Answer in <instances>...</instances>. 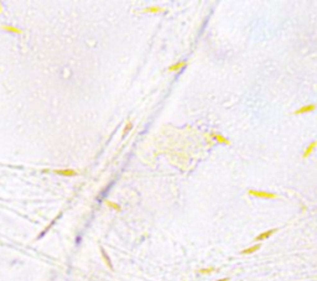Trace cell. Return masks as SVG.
<instances>
[{"label": "cell", "instance_id": "obj_1", "mask_svg": "<svg viewBox=\"0 0 317 281\" xmlns=\"http://www.w3.org/2000/svg\"><path fill=\"white\" fill-rule=\"evenodd\" d=\"M248 193L250 196L258 197V198H266V199H275L278 198V194L271 193V192H266V191H255V189H249Z\"/></svg>", "mask_w": 317, "mask_h": 281}, {"label": "cell", "instance_id": "obj_2", "mask_svg": "<svg viewBox=\"0 0 317 281\" xmlns=\"http://www.w3.org/2000/svg\"><path fill=\"white\" fill-rule=\"evenodd\" d=\"M53 174L60 176H66V177H73L78 175V172L72 169H57V170H53Z\"/></svg>", "mask_w": 317, "mask_h": 281}, {"label": "cell", "instance_id": "obj_3", "mask_svg": "<svg viewBox=\"0 0 317 281\" xmlns=\"http://www.w3.org/2000/svg\"><path fill=\"white\" fill-rule=\"evenodd\" d=\"M278 229L276 228H273V229H269V230H266V232H263V233H260L258 237H255V242H263V240H266L268 238H270L275 232H276Z\"/></svg>", "mask_w": 317, "mask_h": 281}, {"label": "cell", "instance_id": "obj_4", "mask_svg": "<svg viewBox=\"0 0 317 281\" xmlns=\"http://www.w3.org/2000/svg\"><path fill=\"white\" fill-rule=\"evenodd\" d=\"M1 29H2V30H5V31H7V32L15 34V35H22V34H24V31H22L21 29L16 27V26H10V25H2V26H1Z\"/></svg>", "mask_w": 317, "mask_h": 281}, {"label": "cell", "instance_id": "obj_5", "mask_svg": "<svg viewBox=\"0 0 317 281\" xmlns=\"http://www.w3.org/2000/svg\"><path fill=\"white\" fill-rule=\"evenodd\" d=\"M315 110V104H310V105H305V107H301L300 109L295 110L294 114L295 115H300V114H305V113H310V111H314Z\"/></svg>", "mask_w": 317, "mask_h": 281}, {"label": "cell", "instance_id": "obj_6", "mask_svg": "<svg viewBox=\"0 0 317 281\" xmlns=\"http://www.w3.org/2000/svg\"><path fill=\"white\" fill-rule=\"evenodd\" d=\"M101 253H102V256H103V259H104V261H106V266L110 269V270H113L114 268H113V264H111V260H110V258L108 256V254H106V252L104 250V248H101Z\"/></svg>", "mask_w": 317, "mask_h": 281}, {"label": "cell", "instance_id": "obj_7", "mask_svg": "<svg viewBox=\"0 0 317 281\" xmlns=\"http://www.w3.org/2000/svg\"><path fill=\"white\" fill-rule=\"evenodd\" d=\"M166 9L164 7H159V6H151V7H145L143 10V12H149V14H154V12H161V11H165Z\"/></svg>", "mask_w": 317, "mask_h": 281}, {"label": "cell", "instance_id": "obj_8", "mask_svg": "<svg viewBox=\"0 0 317 281\" xmlns=\"http://www.w3.org/2000/svg\"><path fill=\"white\" fill-rule=\"evenodd\" d=\"M259 249H260V244H255V245H253V247H250V248H247V249L242 250V254H243V255L253 254V253H255V252L259 250Z\"/></svg>", "mask_w": 317, "mask_h": 281}, {"label": "cell", "instance_id": "obj_9", "mask_svg": "<svg viewBox=\"0 0 317 281\" xmlns=\"http://www.w3.org/2000/svg\"><path fill=\"white\" fill-rule=\"evenodd\" d=\"M185 66H186V62H179V63H175V65H172L171 67H169L167 71H169V72H176V71L183 68Z\"/></svg>", "mask_w": 317, "mask_h": 281}, {"label": "cell", "instance_id": "obj_10", "mask_svg": "<svg viewBox=\"0 0 317 281\" xmlns=\"http://www.w3.org/2000/svg\"><path fill=\"white\" fill-rule=\"evenodd\" d=\"M212 136L218 141V143H220V144H227V145H229L230 144V141L228 140V139H225V138H223L222 135H219V134H215V133H213L212 134Z\"/></svg>", "mask_w": 317, "mask_h": 281}, {"label": "cell", "instance_id": "obj_11", "mask_svg": "<svg viewBox=\"0 0 317 281\" xmlns=\"http://www.w3.org/2000/svg\"><path fill=\"white\" fill-rule=\"evenodd\" d=\"M315 145H316V141H314V143H311L310 145H309V147L305 150V152H304V159H306V157H309L311 154H312V151L315 150Z\"/></svg>", "mask_w": 317, "mask_h": 281}, {"label": "cell", "instance_id": "obj_12", "mask_svg": "<svg viewBox=\"0 0 317 281\" xmlns=\"http://www.w3.org/2000/svg\"><path fill=\"white\" fill-rule=\"evenodd\" d=\"M58 217H60V214H58V215H57V217H56V218H55V219H53V220H52V222H51V223H50V224H48V225H47V227H46V228H45V229H43V230H42V232L40 233V234H38L37 239L42 238V237H43V235H45V234H46V233H47V232L50 230V228H51V227H52V225H53V224L56 223V220H57V218H58Z\"/></svg>", "mask_w": 317, "mask_h": 281}, {"label": "cell", "instance_id": "obj_13", "mask_svg": "<svg viewBox=\"0 0 317 281\" xmlns=\"http://www.w3.org/2000/svg\"><path fill=\"white\" fill-rule=\"evenodd\" d=\"M131 129H133V123H131V121H129V123L125 125L124 130H123V136H125V135L128 134V131H130Z\"/></svg>", "mask_w": 317, "mask_h": 281}, {"label": "cell", "instance_id": "obj_14", "mask_svg": "<svg viewBox=\"0 0 317 281\" xmlns=\"http://www.w3.org/2000/svg\"><path fill=\"white\" fill-rule=\"evenodd\" d=\"M106 204H108V207H111V208H114L115 211H120V209H121V208H120V206H119V204H116V203H114V202L106 201Z\"/></svg>", "mask_w": 317, "mask_h": 281}, {"label": "cell", "instance_id": "obj_15", "mask_svg": "<svg viewBox=\"0 0 317 281\" xmlns=\"http://www.w3.org/2000/svg\"><path fill=\"white\" fill-rule=\"evenodd\" d=\"M213 271H214V268H208V269H201V270H198L200 274H211Z\"/></svg>", "mask_w": 317, "mask_h": 281}, {"label": "cell", "instance_id": "obj_16", "mask_svg": "<svg viewBox=\"0 0 317 281\" xmlns=\"http://www.w3.org/2000/svg\"><path fill=\"white\" fill-rule=\"evenodd\" d=\"M4 11V7H2V4H1V1H0V14Z\"/></svg>", "mask_w": 317, "mask_h": 281}, {"label": "cell", "instance_id": "obj_17", "mask_svg": "<svg viewBox=\"0 0 317 281\" xmlns=\"http://www.w3.org/2000/svg\"><path fill=\"white\" fill-rule=\"evenodd\" d=\"M217 281H229V278H223V279H220V280H217Z\"/></svg>", "mask_w": 317, "mask_h": 281}]
</instances>
